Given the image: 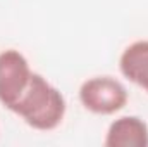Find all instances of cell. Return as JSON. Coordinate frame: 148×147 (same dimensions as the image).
Masks as SVG:
<instances>
[{
	"label": "cell",
	"mask_w": 148,
	"mask_h": 147,
	"mask_svg": "<svg viewBox=\"0 0 148 147\" xmlns=\"http://www.w3.org/2000/svg\"><path fill=\"white\" fill-rule=\"evenodd\" d=\"M33 73L28 59L19 50L7 49L0 52V104L3 107L12 111L28 88Z\"/></svg>",
	"instance_id": "3"
},
{
	"label": "cell",
	"mask_w": 148,
	"mask_h": 147,
	"mask_svg": "<svg viewBox=\"0 0 148 147\" xmlns=\"http://www.w3.org/2000/svg\"><path fill=\"white\" fill-rule=\"evenodd\" d=\"M79 101L84 109L93 114L110 116L126 107L129 94L114 76H93L81 83Z\"/></svg>",
	"instance_id": "2"
},
{
	"label": "cell",
	"mask_w": 148,
	"mask_h": 147,
	"mask_svg": "<svg viewBox=\"0 0 148 147\" xmlns=\"http://www.w3.org/2000/svg\"><path fill=\"white\" fill-rule=\"evenodd\" d=\"M66 111L67 102L62 92L40 73H33L28 88L12 107L28 126L40 132L55 130L64 121Z\"/></svg>",
	"instance_id": "1"
},
{
	"label": "cell",
	"mask_w": 148,
	"mask_h": 147,
	"mask_svg": "<svg viewBox=\"0 0 148 147\" xmlns=\"http://www.w3.org/2000/svg\"><path fill=\"white\" fill-rule=\"evenodd\" d=\"M119 69L126 80L148 94V40L133 42L122 50Z\"/></svg>",
	"instance_id": "5"
},
{
	"label": "cell",
	"mask_w": 148,
	"mask_h": 147,
	"mask_svg": "<svg viewBox=\"0 0 148 147\" xmlns=\"http://www.w3.org/2000/svg\"><path fill=\"white\" fill-rule=\"evenodd\" d=\"M103 146L148 147V125L140 116H121L110 123Z\"/></svg>",
	"instance_id": "4"
}]
</instances>
